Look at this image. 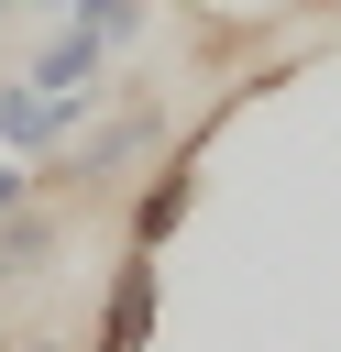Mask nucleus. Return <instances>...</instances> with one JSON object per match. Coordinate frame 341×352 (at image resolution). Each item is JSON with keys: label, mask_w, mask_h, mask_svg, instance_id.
Returning a JSON list of instances; mask_svg holds the SVG:
<instances>
[{"label": "nucleus", "mask_w": 341, "mask_h": 352, "mask_svg": "<svg viewBox=\"0 0 341 352\" xmlns=\"http://www.w3.org/2000/svg\"><path fill=\"white\" fill-rule=\"evenodd\" d=\"M33 198V165H0V209H22Z\"/></svg>", "instance_id": "6"}, {"label": "nucleus", "mask_w": 341, "mask_h": 352, "mask_svg": "<svg viewBox=\"0 0 341 352\" xmlns=\"http://www.w3.org/2000/svg\"><path fill=\"white\" fill-rule=\"evenodd\" d=\"M110 33H88V22H55L44 33V55H33V88L44 99H99V77H110Z\"/></svg>", "instance_id": "1"}, {"label": "nucleus", "mask_w": 341, "mask_h": 352, "mask_svg": "<svg viewBox=\"0 0 341 352\" xmlns=\"http://www.w3.org/2000/svg\"><path fill=\"white\" fill-rule=\"evenodd\" d=\"M11 352H66V341H11Z\"/></svg>", "instance_id": "7"}, {"label": "nucleus", "mask_w": 341, "mask_h": 352, "mask_svg": "<svg viewBox=\"0 0 341 352\" xmlns=\"http://www.w3.org/2000/svg\"><path fill=\"white\" fill-rule=\"evenodd\" d=\"M143 341H154V253H121L99 297V352H143Z\"/></svg>", "instance_id": "3"}, {"label": "nucleus", "mask_w": 341, "mask_h": 352, "mask_svg": "<svg viewBox=\"0 0 341 352\" xmlns=\"http://www.w3.org/2000/svg\"><path fill=\"white\" fill-rule=\"evenodd\" d=\"M88 121V99H44L33 77H11L0 88V143L11 154H66V132Z\"/></svg>", "instance_id": "2"}, {"label": "nucleus", "mask_w": 341, "mask_h": 352, "mask_svg": "<svg viewBox=\"0 0 341 352\" xmlns=\"http://www.w3.org/2000/svg\"><path fill=\"white\" fill-rule=\"evenodd\" d=\"M187 198H198V165L176 154V165H165V176H154V187L132 198V253H154V242H165V231L187 220Z\"/></svg>", "instance_id": "4"}, {"label": "nucleus", "mask_w": 341, "mask_h": 352, "mask_svg": "<svg viewBox=\"0 0 341 352\" xmlns=\"http://www.w3.org/2000/svg\"><path fill=\"white\" fill-rule=\"evenodd\" d=\"M44 253H55V209H33V198L0 209V275H33Z\"/></svg>", "instance_id": "5"}]
</instances>
